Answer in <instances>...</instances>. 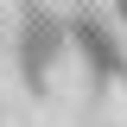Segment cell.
Wrapping results in <instances>:
<instances>
[{"label": "cell", "mask_w": 127, "mask_h": 127, "mask_svg": "<svg viewBox=\"0 0 127 127\" xmlns=\"http://www.w3.org/2000/svg\"><path fill=\"white\" fill-rule=\"evenodd\" d=\"M64 57H70V19H57L51 6H26L19 13V76H26V89L45 95Z\"/></svg>", "instance_id": "6da1fadb"}, {"label": "cell", "mask_w": 127, "mask_h": 127, "mask_svg": "<svg viewBox=\"0 0 127 127\" xmlns=\"http://www.w3.org/2000/svg\"><path fill=\"white\" fill-rule=\"evenodd\" d=\"M70 57L89 70L95 89H114L127 76V38L121 26H108L102 13H70Z\"/></svg>", "instance_id": "7a4b0ae2"}]
</instances>
